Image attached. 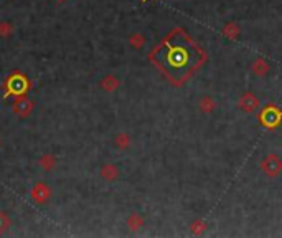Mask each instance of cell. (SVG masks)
Segmentation results:
<instances>
[{
    "label": "cell",
    "instance_id": "cell-9",
    "mask_svg": "<svg viewBox=\"0 0 282 238\" xmlns=\"http://www.w3.org/2000/svg\"><path fill=\"white\" fill-rule=\"evenodd\" d=\"M12 32H14V25L10 22H2L0 23V37H10Z\"/></svg>",
    "mask_w": 282,
    "mask_h": 238
},
{
    "label": "cell",
    "instance_id": "cell-7",
    "mask_svg": "<svg viewBox=\"0 0 282 238\" xmlns=\"http://www.w3.org/2000/svg\"><path fill=\"white\" fill-rule=\"evenodd\" d=\"M101 176L104 178H108V180H114V178L119 176V172L114 165H106V167L101 169Z\"/></svg>",
    "mask_w": 282,
    "mask_h": 238
},
{
    "label": "cell",
    "instance_id": "cell-8",
    "mask_svg": "<svg viewBox=\"0 0 282 238\" xmlns=\"http://www.w3.org/2000/svg\"><path fill=\"white\" fill-rule=\"evenodd\" d=\"M40 164H41V167H43V169H46V171H50V169H53V167H55V157H53V156H50V154H46V156L41 157Z\"/></svg>",
    "mask_w": 282,
    "mask_h": 238
},
{
    "label": "cell",
    "instance_id": "cell-6",
    "mask_svg": "<svg viewBox=\"0 0 282 238\" xmlns=\"http://www.w3.org/2000/svg\"><path fill=\"white\" fill-rule=\"evenodd\" d=\"M119 84H121V81H119L116 76L108 75V76H104V78H102L101 88H102V89H106V91H108V93H113V91H116V89L119 88Z\"/></svg>",
    "mask_w": 282,
    "mask_h": 238
},
{
    "label": "cell",
    "instance_id": "cell-14",
    "mask_svg": "<svg viewBox=\"0 0 282 238\" xmlns=\"http://www.w3.org/2000/svg\"><path fill=\"white\" fill-rule=\"evenodd\" d=\"M254 71H256V73H259V75L266 73V71H267V65H264V63L259 60V61L254 63Z\"/></svg>",
    "mask_w": 282,
    "mask_h": 238
},
{
    "label": "cell",
    "instance_id": "cell-13",
    "mask_svg": "<svg viewBox=\"0 0 282 238\" xmlns=\"http://www.w3.org/2000/svg\"><path fill=\"white\" fill-rule=\"evenodd\" d=\"M131 45L134 46V48H140V46L144 45V37L142 35H132L131 37Z\"/></svg>",
    "mask_w": 282,
    "mask_h": 238
},
{
    "label": "cell",
    "instance_id": "cell-5",
    "mask_svg": "<svg viewBox=\"0 0 282 238\" xmlns=\"http://www.w3.org/2000/svg\"><path fill=\"white\" fill-rule=\"evenodd\" d=\"M32 108H33V104L30 103L28 99H19V101H17V103L14 104V113L19 114V116L25 118L27 114H30Z\"/></svg>",
    "mask_w": 282,
    "mask_h": 238
},
{
    "label": "cell",
    "instance_id": "cell-15",
    "mask_svg": "<svg viewBox=\"0 0 282 238\" xmlns=\"http://www.w3.org/2000/svg\"><path fill=\"white\" fill-rule=\"evenodd\" d=\"M56 2H59V3H63V2H66V0H56Z\"/></svg>",
    "mask_w": 282,
    "mask_h": 238
},
{
    "label": "cell",
    "instance_id": "cell-2",
    "mask_svg": "<svg viewBox=\"0 0 282 238\" xmlns=\"http://www.w3.org/2000/svg\"><path fill=\"white\" fill-rule=\"evenodd\" d=\"M7 86H8V95H23L28 83L22 75H15L8 79Z\"/></svg>",
    "mask_w": 282,
    "mask_h": 238
},
{
    "label": "cell",
    "instance_id": "cell-10",
    "mask_svg": "<svg viewBox=\"0 0 282 238\" xmlns=\"http://www.w3.org/2000/svg\"><path fill=\"white\" fill-rule=\"evenodd\" d=\"M8 227H10V220H8V217L3 212H0V233H5Z\"/></svg>",
    "mask_w": 282,
    "mask_h": 238
},
{
    "label": "cell",
    "instance_id": "cell-12",
    "mask_svg": "<svg viewBox=\"0 0 282 238\" xmlns=\"http://www.w3.org/2000/svg\"><path fill=\"white\" fill-rule=\"evenodd\" d=\"M142 218H140L139 215H132L131 218H129V227L131 228H134V230H137V228L142 227Z\"/></svg>",
    "mask_w": 282,
    "mask_h": 238
},
{
    "label": "cell",
    "instance_id": "cell-11",
    "mask_svg": "<svg viewBox=\"0 0 282 238\" xmlns=\"http://www.w3.org/2000/svg\"><path fill=\"white\" fill-rule=\"evenodd\" d=\"M116 146H119L121 149H126L129 146V136L127 134H119L116 138Z\"/></svg>",
    "mask_w": 282,
    "mask_h": 238
},
{
    "label": "cell",
    "instance_id": "cell-3",
    "mask_svg": "<svg viewBox=\"0 0 282 238\" xmlns=\"http://www.w3.org/2000/svg\"><path fill=\"white\" fill-rule=\"evenodd\" d=\"M48 197H50V189H48V185L46 184L41 182V184H37L35 187H33L32 198L37 203H45L46 200H48Z\"/></svg>",
    "mask_w": 282,
    "mask_h": 238
},
{
    "label": "cell",
    "instance_id": "cell-4",
    "mask_svg": "<svg viewBox=\"0 0 282 238\" xmlns=\"http://www.w3.org/2000/svg\"><path fill=\"white\" fill-rule=\"evenodd\" d=\"M239 106H241L243 111L251 113V111H254V109L259 106V101L256 99L254 95H251V93H246V95L241 98V101H239Z\"/></svg>",
    "mask_w": 282,
    "mask_h": 238
},
{
    "label": "cell",
    "instance_id": "cell-1",
    "mask_svg": "<svg viewBox=\"0 0 282 238\" xmlns=\"http://www.w3.org/2000/svg\"><path fill=\"white\" fill-rule=\"evenodd\" d=\"M261 169L267 174L269 177H276L282 172V160L279 156L271 154L267 157H264L263 164H261Z\"/></svg>",
    "mask_w": 282,
    "mask_h": 238
}]
</instances>
